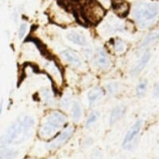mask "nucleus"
<instances>
[{
    "label": "nucleus",
    "instance_id": "obj_4",
    "mask_svg": "<svg viewBox=\"0 0 159 159\" xmlns=\"http://www.w3.org/2000/svg\"><path fill=\"white\" fill-rule=\"evenodd\" d=\"M84 20L90 24H98L105 15V9L96 0H86L83 10Z\"/></svg>",
    "mask_w": 159,
    "mask_h": 159
},
{
    "label": "nucleus",
    "instance_id": "obj_24",
    "mask_svg": "<svg viewBox=\"0 0 159 159\" xmlns=\"http://www.w3.org/2000/svg\"><path fill=\"white\" fill-rule=\"evenodd\" d=\"M27 30H28V25H27V23H26V22L20 23V27H19V30H18V36H19L20 39H22V38L25 36V34H26V33H27Z\"/></svg>",
    "mask_w": 159,
    "mask_h": 159
},
{
    "label": "nucleus",
    "instance_id": "obj_11",
    "mask_svg": "<svg viewBox=\"0 0 159 159\" xmlns=\"http://www.w3.org/2000/svg\"><path fill=\"white\" fill-rule=\"evenodd\" d=\"M112 7H113L114 12L121 18L126 17L129 13L130 6L125 0H113Z\"/></svg>",
    "mask_w": 159,
    "mask_h": 159
},
{
    "label": "nucleus",
    "instance_id": "obj_23",
    "mask_svg": "<svg viewBox=\"0 0 159 159\" xmlns=\"http://www.w3.org/2000/svg\"><path fill=\"white\" fill-rule=\"evenodd\" d=\"M41 95H42V99H43V101L45 102L46 104H50V103L53 102V95H52L51 91L48 89H43L42 92H41Z\"/></svg>",
    "mask_w": 159,
    "mask_h": 159
},
{
    "label": "nucleus",
    "instance_id": "obj_6",
    "mask_svg": "<svg viewBox=\"0 0 159 159\" xmlns=\"http://www.w3.org/2000/svg\"><path fill=\"white\" fill-rule=\"evenodd\" d=\"M143 119L139 118L138 120L135 121V123L128 129L123 143H122V146L125 150H132L137 143V139L141 133V130L143 129Z\"/></svg>",
    "mask_w": 159,
    "mask_h": 159
},
{
    "label": "nucleus",
    "instance_id": "obj_7",
    "mask_svg": "<svg viewBox=\"0 0 159 159\" xmlns=\"http://www.w3.org/2000/svg\"><path fill=\"white\" fill-rule=\"evenodd\" d=\"M151 57H152V53L149 50L144 51L143 53V55L141 56V58L139 59V61L131 68V70H130L131 75H138L139 74H141L144 70V68L146 67L148 62L150 61Z\"/></svg>",
    "mask_w": 159,
    "mask_h": 159
},
{
    "label": "nucleus",
    "instance_id": "obj_16",
    "mask_svg": "<svg viewBox=\"0 0 159 159\" xmlns=\"http://www.w3.org/2000/svg\"><path fill=\"white\" fill-rule=\"evenodd\" d=\"M67 39L74 43L75 45H77V46H85L86 44V37L78 33V32H75V31H70L68 34H67Z\"/></svg>",
    "mask_w": 159,
    "mask_h": 159
},
{
    "label": "nucleus",
    "instance_id": "obj_15",
    "mask_svg": "<svg viewBox=\"0 0 159 159\" xmlns=\"http://www.w3.org/2000/svg\"><path fill=\"white\" fill-rule=\"evenodd\" d=\"M70 110H71V116H72L73 120L76 123L79 122L83 116V110H82V106L80 102L78 101H73Z\"/></svg>",
    "mask_w": 159,
    "mask_h": 159
},
{
    "label": "nucleus",
    "instance_id": "obj_14",
    "mask_svg": "<svg viewBox=\"0 0 159 159\" xmlns=\"http://www.w3.org/2000/svg\"><path fill=\"white\" fill-rule=\"evenodd\" d=\"M20 151L13 146H0V159H17Z\"/></svg>",
    "mask_w": 159,
    "mask_h": 159
},
{
    "label": "nucleus",
    "instance_id": "obj_17",
    "mask_svg": "<svg viewBox=\"0 0 159 159\" xmlns=\"http://www.w3.org/2000/svg\"><path fill=\"white\" fill-rule=\"evenodd\" d=\"M158 38L159 34L157 31H154V32L150 33V34H147V35L143 39V41L141 42V44H140V48H141V49H143L144 48H147V47H149V46H151V45L157 43V40H158Z\"/></svg>",
    "mask_w": 159,
    "mask_h": 159
},
{
    "label": "nucleus",
    "instance_id": "obj_9",
    "mask_svg": "<svg viewBox=\"0 0 159 159\" xmlns=\"http://www.w3.org/2000/svg\"><path fill=\"white\" fill-rule=\"evenodd\" d=\"M61 56L62 58L72 66L75 67V68H79L83 66V61L81 60V58L79 57V55L72 50V49H64L61 51Z\"/></svg>",
    "mask_w": 159,
    "mask_h": 159
},
{
    "label": "nucleus",
    "instance_id": "obj_19",
    "mask_svg": "<svg viewBox=\"0 0 159 159\" xmlns=\"http://www.w3.org/2000/svg\"><path fill=\"white\" fill-rule=\"evenodd\" d=\"M100 117H101L100 112H98V111H92V112L89 115V116L87 117V119H86L85 128H86V129H90V128H91V127L100 119Z\"/></svg>",
    "mask_w": 159,
    "mask_h": 159
},
{
    "label": "nucleus",
    "instance_id": "obj_27",
    "mask_svg": "<svg viewBox=\"0 0 159 159\" xmlns=\"http://www.w3.org/2000/svg\"><path fill=\"white\" fill-rule=\"evenodd\" d=\"M153 93H154V96H155V98H157V99L159 96V85L157 84V83L155 85V88H154Z\"/></svg>",
    "mask_w": 159,
    "mask_h": 159
},
{
    "label": "nucleus",
    "instance_id": "obj_12",
    "mask_svg": "<svg viewBox=\"0 0 159 159\" xmlns=\"http://www.w3.org/2000/svg\"><path fill=\"white\" fill-rule=\"evenodd\" d=\"M47 71L49 74V75L53 78V80L59 84L61 85L63 82V77H62V72L60 69V67L54 62V61H48L47 63Z\"/></svg>",
    "mask_w": 159,
    "mask_h": 159
},
{
    "label": "nucleus",
    "instance_id": "obj_22",
    "mask_svg": "<svg viewBox=\"0 0 159 159\" xmlns=\"http://www.w3.org/2000/svg\"><path fill=\"white\" fill-rule=\"evenodd\" d=\"M72 102H73V101H72V97L70 96V94H64L61 100L60 106L62 110H68V109H70Z\"/></svg>",
    "mask_w": 159,
    "mask_h": 159
},
{
    "label": "nucleus",
    "instance_id": "obj_5",
    "mask_svg": "<svg viewBox=\"0 0 159 159\" xmlns=\"http://www.w3.org/2000/svg\"><path fill=\"white\" fill-rule=\"evenodd\" d=\"M75 128L73 125H67L60 133H58L52 140H50L46 144V150L47 151H56L65 145L68 141L73 137L75 134Z\"/></svg>",
    "mask_w": 159,
    "mask_h": 159
},
{
    "label": "nucleus",
    "instance_id": "obj_20",
    "mask_svg": "<svg viewBox=\"0 0 159 159\" xmlns=\"http://www.w3.org/2000/svg\"><path fill=\"white\" fill-rule=\"evenodd\" d=\"M110 96H116L120 90V86L117 82L116 81H111L108 82L105 85V89H104Z\"/></svg>",
    "mask_w": 159,
    "mask_h": 159
},
{
    "label": "nucleus",
    "instance_id": "obj_25",
    "mask_svg": "<svg viewBox=\"0 0 159 159\" xmlns=\"http://www.w3.org/2000/svg\"><path fill=\"white\" fill-rule=\"evenodd\" d=\"M90 159H102V150L99 148H95L92 150L90 154Z\"/></svg>",
    "mask_w": 159,
    "mask_h": 159
},
{
    "label": "nucleus",
    "instance_id": "obj_8",
    "mask_svg": "<svg viewBox=\"0 0 159 159\" xmlns=\"http://www.w3.org/2000/svg\"><path fill=\"white\" fill-rule=\"evenodd\" d=\"M105 96V90L101 86H95L91 89L89 90L87 97H88V102L89 107L93 106L95 103L102 100Z\"/></svg>",
    "mask_w": 159,
    "mask_h": 159
},
{
    "label": "nucleus",
    "instance_id": "obj_3",
    "mask_svg": "<svg viewBox=\"0 0 159 159\" xmlns=\"http://www.w3.org/2000/svg\"><path fill=\"white\" fill-rule=\"evenodd\" d=\"M159 4L157 0H142L134 4L131 15L136 25L141 29L152 27L158 19Z\"/></svg>",
    "mask_w": 159,
    "mask_h": 159
},
{
    "label": "nucleus",
    "instance_id": "obj_13",
    "mask_svg": "<svg viewBox=\"0 0 159 159\" xmlns=\"http://www.w3.org/2000/svg\"><path fill=\"white\" fill-rule=\"evenodd\" d=\"M126 114V107L124 105H117L115 106L110 114V118H109V123L111 126L115 125Z\"/></svg>",
    "mask_w": 159,
    "mask_h": 159
},
{
    "label": "nucleus",
    "instance_id": "obj_26",
    "mask_svg": "<svg viewBox=\"0 0 159 159\" xmlns=\"http://www.w3.org/2000/svg\"><path fill=\"white\" fill-rule=\"evenodd\" d=\"M93 143H94V140H93V138H91V137H88V138H86L84 141H83V147L84 148H88V147H90L92 144H93Z\"/></svg>",
    "mask_w": 159,
    "mask_h": 159
},
{
    "label": "nucleus",
    "instance_id": "obj_21",
    "mask_svg": "<svg viewBox=\"0 0 159 159\" xmlns=\"http://www.w3.org/2000/svg\"><path fill=\"white\" fill-rule=\"evenodd\" d=\"M147 87H148V81L146 79H143V80L140 81L139 84L136 87V95L138 97H143L146 92Z\"/></svg>",
    "mask_w": 159,
    "mask_h": 159
},
{
    "label": "nucleus",
    "instance_id": "obj_10",
    "mask_svg": "<svg viewBox=\"0 0 159 159\" xmlns=\"http://www.w3.org/2000/svg\"><path fill=\"white\" fill-rule=\"evenodd\" d=\"M94 60H95L96 65L100 69L107 70L111 67V60H110L107 52L102 48H99L97 50Z\"/></svg>",
    "mask_w": 159,
    "mask_h": 159
},
{
    "label": "nucleus",
    "instance_id": "obj_28",
    "mask_svg": "<svg viewBox=\"0 0 159 159\" xmlns=\"http://www.w3.org/2000/svg\"><path fill=\"white\" fill-rule=\"evenodd\" d=\"M3 109H4V100L1 99V100H0V116H1L2 114H3Z\"/></svg>",
    "mask_w": 159,
    "mask_h": 159
},
{
    "label": "nucleus",
    "instance_id": "obj_2",
    "mask_svg": "<svg viewBox=\"0 0 159 159\" xmlns=\"http://www.w3.org/2000/svg\"><path fill=\"white\" fill-rule=\"evenodd\" d=\"M68 125L67 115L60 110L48 112L41 119L37 136L40 140L49 142Z\"/></svg>",
    "mask_w": 159,
    "mask_h": 159
},
{
    "label": "nucleus",
    "instance_id": "obj_18",
    "mask_svg": "<svg viewBox=\"0 0 159 159\" xmlns=\"http://www.w3.org/2000/svg\"><path fill=\"white\" fill-rule=\"evenodd\" d=\"M113 50L117 55L125 54L128 50V44L122 39H116L113 41Z\"/></svg>",
    "mask_w": 159,
    "mask_h": 159
},
{
    "label": "nucleus",
    "instance_id": "obj_29",
    "mask_svg": "<svg viewBox=\"0 0 159 159\" xmlns=\"http://www.w3.org/2000/svg\"><path fill=\"white\" fill-rule=\"evenodd\" d=\"M30 159H33V158H30Z\"/></svg>",
    "mask_w": 159,
    "mask_h": 159
},
{
    "label": "nucleus",
    "instance_id": "obj_1",
    "mask_svg": "<svg viewBox=\"0 0 159 159\" xmlns=\"http://www.w3.org/2000/svg\"><path fill=\"white\" fill-rule=\"evenodd\" d=\"M35 119L30 115L20 116L0 136V146H13L21 144L33 136Z\"/></svg>",
    "mask_w": 159,
    "mask_h": 159
}]
</instances>
